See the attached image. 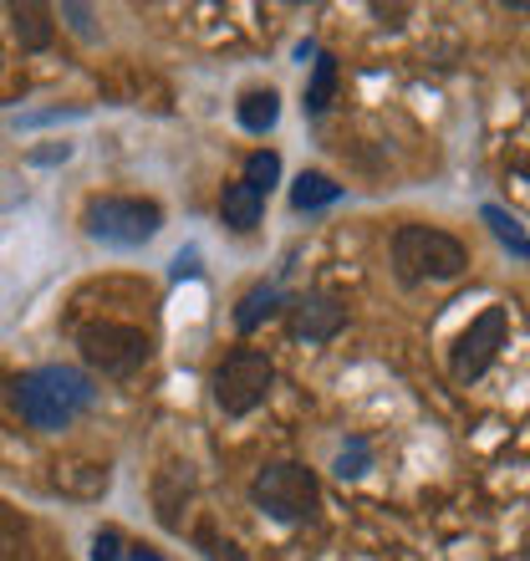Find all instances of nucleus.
<instances>
[{"instance_id": "423d86ee", "label": "nucleus", "mask_w": 530, "mask_h": 561, "mask_svg": "<svg viewBox=\"0 0 530 561\" xmlns=\"http://www.w3.org/2000/svg\"><path fill=\"white\" fill-rule=\"evenodd\" d=\"M77 347L88 357L92 368L103 373V378H128L148 363L153 353V342H148L143 327H128V322H92L77 332Z\"/></svg>"}, {"instance_id": "9d476101", "label": "nucleus", "mask_w": 530, "mask_h": 561, "mask_svg": "<svg viewBox=\"0 0 530 561\" xmlns=\"http://www.w3.org/2000/svg\"><path fill=\"white\" fill-rule=\"evenodd\" d=\"M261 209H265V199L255 190H245V184H224V194H220V220L230 225V230H240V236H245V230H255V225H261Z\"/></svg>"}, {"instance_id": "4468645a", "label": "nucleus", "mask_w": 530, "mask_h": 561, "mask_svg": "<svg viewBox=\"0 0 530 561\" xmlns=\"http://www.w3.org/2000/svg\"><path fill=\"white\" fill-rule=\"evenodd\" d=\"M332 92H337V57L332 51H316V72H311V88H307V113L322 118L332 107Z\"/></svg>"}, {"instance_id": "a211bd4d", "label": "nucleus", "mask_w": 530, "mask_h": 561, "mask_svg": "<svg viewBox=\"0 0 530 561\" xmlns=\"http://www.w3.org/2000/svg\"><path fill=\"white\" fill-rule=\"evenodd\" d=\"M362 470H368V444L347 439V449H342V459H337V474L342 480H353V474H362Z\"/></svg>"}, {"instance_id": "f03ea898", "label": "nucleus", "mask_w": 530, "mask_h": 561, "mask_svg": "<svg viewBox=\"0 0 530 561\" xmlns=\"http://www.w3.org/2000/svg\"><path fill=\"white\" fill-rule=\"evenodd\" d=\"M470 266V251L464 240L449 236V230H434V225H398L393 236V271L403 286H418V280H454Z\"/></svg>"}, {"instance_id": "1a4fd4ad", "label": "nucleus", "mask_w": 530, "mask_h": 561, "mask_svg": "<svg viewBox=\"0 0 530 561\" xmlns=\"http://www.w3.org/2000/svg\"><path fill=\"white\" fill-rule=\"evenodd\" d=\"M337 199H342V184L332 174H322V169H307L291 184V209H301V215H316V209L337 205Z\"/></svg>"}, {"instance_id": "f257e3e1", "label": "nucleus", "mask_w": 530, "mask_h": 561, "mask_svg": "<svg viewBox=\"0 0 530 561\" xmlns=\"http://www.w3.org/2000/svg\"><path fill=\"white\" fill-rule=\"evenodd\" d=\"M97 388L82 368H67V363H46V368H31L26 378H15V409L31 428L42 434H61L77 414H88Z\"/></svg>"}, {"instance_id": "20e7f679", "label": "nucleus", "mask_w": 530, "mask_h": 561, "mask_svg": "<svg viewBox=\"0 0 530 561\" xmlns=\"http://www.w3.org/2000/svg\"><path fill=\"white\" fill-rule=\"evenodd\" d=\"M251 501L276 520H316L322 511V485L307 465H265L251 480Z\"/></svg>"}, {"instance_id": "2eb2a0df", "label": "nucleus", "mask_w": 530, "mask_h": 561, "mask_svg": "<svg viewBox=\"0 0 530 561\" xmlns=\"http://www.w3.org/2000/svg\"><path fill=\"white\" fill-rule=\"evenodd\" d=\"M240 184H245V190H255L261 199L276 190V184H280V153H276V148H255L251 159H245V174H240Z\"/></svg>"}, {"instance_id": "39448f33", "label": "nucleus", "mask_w": 530, "mask_h": 561, "mask_svg": "<svg viewBox=\"0 0 530 561\" xmlns=\"http://www.w3.org/2000/svg\"><path fill=\"white\" fill-rule=\"evenodd\" d=\"M276 383V363L255 347H235V353H224V363L215 368V403H220V414L230 419H245L251 409H261L265 393Z\"/></svg>"}, {"instance_id": "aec40b11", "label": "nucleus", "mask_w": 530, "mask_h": 561, "mask_svg": "<svg viewBox=\"0 0 530 561\" xmlns=\"http://www.w3.org/2000/svg\"><path fill=\"white\" fill-rule=\"evenodd\" d=\"M61 15L72 21V31H82V36H92V11H88V5H61Z\"/></svg>"}, {"instance_id": "6e6552de", "label": "nucleus", "mask_w": 530, "mask_h": 561, "mask_svg": "<svg viewBox=\"0 0 530 561\" xmlns=\"http://www.w3.org/2000/svg\"><path fill=\"white\" fill-rule=\"evenodd\" d=\"M347 327V311L332 296H301L291 301V337L296 342H332Z\"/></svg>"}, {"instance_id": "f3484780", "label": "nucleus", "mask_w": 530, "mask_h": 561, "mask_svg": "<svg viewBox=\"0 0 530 561\" xmlns=\"http://www.w3.org/2000/svg\"><path fill=\"white\" fill-rule=\"evenodd\" d=\"M128 551H123V536L113 531V526H103V531L92 536V561H123Z\"/></svg>"}, {"instance_id": "ddd939ff", "label": "nucleus", "mask_w": 530, "mask_h": 561, "mask_svg": "<svg viewBox=\"0 0 530 561\" xmlns=\"http://www.w3.org/2000/svg\"><path fill=\"white\" fill-rule=\"evenodd\" d=\"M276 307H280V291L270 286V280H261V286H251V291L240 296L235 327H240V332H255V327H261L265 317H276Z\"/></svg>"}, {"instance_id": "6ab92c4d", "label": "nucleus", "mask_w": 530, "mask_h": 561, "mask_svg": "<svg viewBox=\"0 0 530 561\" xmlns=\"http://www.w3.org/2000/svg\"><path fill=\"white\" fill-rule=\"evenodd\" d=\"M199 547L209 551V561H245V551H240L235 541H224V536H215V531H199Z\"/></svg>"}, {"instance_id": "7ed1b4c3", "label": "nucleus", "mask_w": 530, "mask_h": 561, "mask_svg": "<svg viewBox=\"0 0 530 561\" xmlns=\"http://www.w3.org/2000/svg\"><path fill=\"white\" fill-rule=\"evenodd\" d=\"M82 230L113 251H132L163 230V209L153 199H138V194H92L82 209Z\"/></svg>"}, {"instance_id": "0eeeda50", "label": "nucleus", "mask_w": 530, "mask_h": 561, "mask_svg": "<svg viewBox=\"0 0 530 561\" xmlns=\"http://www.w3.org/2000/svg\"><path fill=\"white\" fill-rule=\"evenodd\" d=\"M505 332H510V311L505 307H485L464 332H459V342H454V378L459 383L485 378L489 363H495L505 347Z\"/></svg>"}, {"instance_id": "9b49d317", "label": "nucleus", "mask_w": 530, "mask_h": 561, "mask_svg": "<svg viewBox=\"0 0 530 561\" xmlns=\"http://www.w3.org/2000/svg\"><path fill=\"white\" fill-rule=\"evenodd\" d=\"M276 118H280V98L270 88H255L240 98V128H245V134H270Z\"/></svg>"}, {"instance_id": "dca6fc26", "label": "nucleus", "mask_w": 530, "mask_h": 561, "mask_svg": "<svg viewBox=\"0 0 530 561\" xmlns=\"http://www.w3.org/2000/svg\"><path fill=\"white\" fill-rule=\"evenodd\" d=\"M485 225L495 230V240H500V245H510V251L520 255V261L530 255V240H526V230H520L516 215H505L500 205H485Z\"/></svg>"}, {"instance_id": "f8f14e48", "label": "nucleus", "mask_w": 530, "mask_h": 561, "mask_svg": "<svg viewBox=\"0 0 530 561\" xmlns=\"http://www.w3.org/2000/svg\"><path fill=\"white\" fill-rule=\"evenodd\" d=\"M15 36H21V46H31V51H46L51 36H57V21H51L46 5H15Z\"/></svg>"}]
</instances>
